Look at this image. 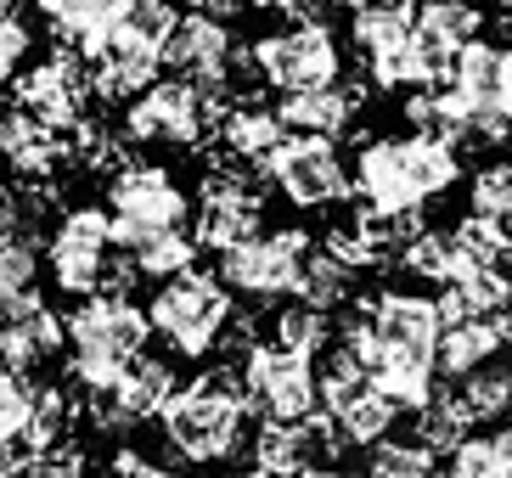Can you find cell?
I'll use <instances>...</instances> for the list:
<instances>
[{
	"label": "cell",
	"instance_id": "39",
	"mask_svg": "<svg viewBox=\"0 0 512 478\" xmlns=\"http://www.w3.org/2000/svg\"><path fill=\"white\" fill-rule=\"evenodd\" d=\"M85 473H91V462H85V450L74 439L46 450V456H29V467H23V478H85Z\"/></svg>",
	"mask_w": 512,
	"mask_h": 478
},
{
	"label": "cell",
	"instance_id": "14",
	"mask_svg": "<svg viewBox=\"0 0 512 478\" xmlns=\"http://www.w3.org/2000/svg\"><path fill=\"white\" fill-rule=\"evenodd\" d=\"M158 62H164V51L136 40V34L119 23V34L91 57V85H96L102 102H141V96L158 85Z\"/></svg>",
	"mask_w": 512,
	"mask_h": 478
},
{
	"label": "cell",
	"instance_id": "49",
	"mask_svg": "<svg viewBox=\"0 0 512 478\" xmlns=\"http://www.w3.org/2000/svg\"><path fill=\"white\" fill-rule=\"evenodd\" d=\"M507 327H512V310H507Z\"/></svg>",
	"mask_w": 512,
	"mask_h": 478
},
{
	"label": "cell",
	"instance_id": "30",
	"mask_svg": "<svg viewBox=\"0 0 512 478\" xmlns=\"http://www.w3.org/2000/svg\"><path fill=\"white\" fill-rule=\"evenodd\" d=\"M338 332H332V321L316 310V304H304V299H287L282 310H276V327H271V344L293 349V355H310L316 360L321 349L332 344Z\"/></svg>",
	"mask_w": 512,
	"mask_h": 478
},
{
	"label": "cell",
	"instance_id": "33",
	"mask_svg": "<svg viewBox=\"0 0 512 478\" xmlns=\"http://www.w3.org/2000/svg\"><path fill=\"white\" fill-rule=\"evenodd\" d=\"M400 270L406 276H417V282H434V287H451L456 282V254H451V237L445 231H428V237H417L400 254Z\"/></svg>",
	"mask_w": 512,
	"mask_h": 478
},
{
	"label": "cell",
	"instance_id": "23",
	"mask_svg": "<svg viewBox=\"0 0 512 478\" xmlns=\"http://www.w3.org/2000/svg\"><path fill=\"white\" fill-rule=\"evenodd\" d=\"M451 411L467 422V434L473 428H507V411H512V366H484V372L462 377L445 389Z\"/></svg>",
	"mask_w": 512,
	"mask_h": 478
},
{
	"label": "cell",
	"instance_id": "34",
	"mask_svg": "<svg viewBox=\"0 0 512 478\" xmlns=\"http://www.w3.org/2000/svg\"><path fill=\"white\" fill-rule=\"evenodd\" d=\"M34 405H40V383L6 372V383H0V434H6V450H17L23 439H29Z\"/></svg>",
	"mask_w": 512,
	"mask_h": 478
},
{
	"label": "cell",
	"instance_id": "40",
	"mask_svg": "<svg viewBox=\"0 0 512 478\" xmlns=\"http://www.w3.org/2000/svg\"><path fill=\"white\" fill-rule=\"evenodd\" d=\"M113 478H186L181 467H164V462H152V456H141V450H113Z\"/></svg>",
	"mask_w": 512,
	"mask_h": 478
},
{
	"label": "cell",
	"instance_id": "20",
	"mask_svg": "<svg viewBox=\"0 0 512 478\" xmlns=\"http://www.w3.org/2000/svg\"><path fill=\"white\" fill-rule=\"evenodd\" d=\"M124 6L130 0H40V12L51 17V34L57 45L79 51V57L91 62L124 23Z\"/></svg>",
	"mask_w": 512,
	"mask_h": 478
},
{
	"label": "cell",
	"instance_id": "47",
	"mask_svg": "<svg viewBox=\"0 0 512 478\" xmlns=\"http://www.w3.org/2000/svg\"><path fill=\"white\" fill-rule=\"evenodd\" d=\"M501 270H507V276H512V248H507V265H501Z\"/></svg>",
	"mask_w": 512,
	"mask_h": 478
},
{
	"label": "cell",
	"instance_id": "3",
	"mask_svg": "<svg viewBox=\"0 0 512 478\" xmlns=\"http://www.w3.org/2000/svg\"><path fill=\"white\" fill-rule=\"evenodd\" d=\"M152 315L136 299H85L68 315V377L85 394L119 389L130 366L147 355Z\"/></svg>",
	"mask_w": 512,
	"mask_h": 478
},
{
	"label": "cell",
	"instance_id": "21",
	"mask_svg": "<svg viewBox=\"0 0 512 478\" xmlns=\"http://www.w3.org/2000/svg\"><path fill=\"white\" fill-rule=\"evenodd\" d=\"M507 344H512L507 315H484V321L445 327V338H439V377L462 383V377L484 372V366H496V355H501Z\"/></svg>",
	"mask_w": 512,
	"mask_h": 478
},
{
	"label": "cell",
	"instance_id": "17",
	"mask_svg": "<svg viewBox=\"0 0 512 478\" xmlns=\"http://www.w3.org/2000/svg\"><path fill=\"white\" fill-rule=\"evenodd\" d=\"M327 456V434H321V411L310 422H259L254 428V473L265 478H304Z\"/></svg>",
	"mask_w": 512,
	"mask_h": 478
},
{
	"label": "cell",
	"instance_id": "12",
	"mask_svg": "<svg viewBox=\"0 0 512 478\" xmlns=\"http://www.w3.org/2000/svg\"><path fill=\"white\" fill-rule=\"evenodd\" d=\"M254 57H259L265 85H276L282 96L327 90V85H338V68H344L338 40H332L327 23H293V29H282V34H265V40L254 45Z\"/></svg>",
	"mask_w": 512,
	"mask_h": 478
},
{
	"label": "cell",
	"instance_id": "6",
	"mask_svg": "<svg viewBox=\"0 0 512 478\" xmlns=\"http://www.w3.org/2000/svg\"><path fill=\"white\" fill-rule=\"evenodd\" d=\"M107 214H113V231H119V248L136 254L147 242L169 237V231H186V192L175 186V175L158 164H130L124 175L107 180Z\"/></svg>",
	"mask_w": 512,
	"mask_h": 478
},
{
	"label": "cell",
	"instance_id": "19",
	"mask_svg": "<svg viewBox=\"0 0 512 478\" xmlns=\"http://www.w3.org/2000/svg\"><path fill=\"white\" fill-rule=\"evenodd\" d=\"M6 158H12L17 180H57L62 164H74V141L57 135L51 124H40L34 113L12 107L6 113Z\"/></svg>",
	"mask_w": 512,
	"mask_h": 478
},
{
	"label": "cell",
	"instance_id": "8",
	"mask_svg": "<svg viewBox=\"0 0 512 478\" xmlns=\"http://www.w3.org/2000/svg\"><path fill=\"white\" fill-rule=\"evenodd\" d=\"M310 259H316L310 231L282 225V231H265V237L242 242L237 254H226L220 259V276H226V287H237L248 299H287V293H304Z\"/></svg>",
	"mask_w": 512,
	"mask_h": 478
},
{
	"label": "cell",
	"instance_id": "18",
	"mask_svg": "<svg viewBox=\"0 0 512 478\" xmlns=\"http://www.w3.org/2000/svg\"><path fill=\"white\" fill-rule=\"evenodd\" d=\"M366 96H372V85H366V79L327 85V90H299V96H282L276 119H282L293 135H321V141H332V135L349 130V119L366 107Z\"/></svg>",
	"mask_w": 512,
	"mask_h": 478
},
{
	"label": "cell",
	"instance_id": "48",
	"mask_svg": "<svg viewBox=\"0 0 512 478\" xmlns=\"http://www.w3.org/2000/svg\"><path fill=\"white\" fill-rule=\"evenodd\" d=\"M186 6H197V12H203V0H186Z\"/></svg>",
	"mask_w": 512,
	"mask_h": 478
},
{
	"label": "cell",
	"instance_id": "5",
	"mask_svg": "<svg viewBox=\"0 0 512 478\" xmlns=\"http://www.w3.org/2000/svg\"><path fill=\"white\" fill-rule=\"evenodd\" d=\"M259 225H265V186H254L248 164L220 147L209 158L203 192H197V225H192L197 248H209V254L226 259V254H237L242 242L265 237Z\"/></svg>",
	"mask_w": 512,
	"mask_h": 478
},
{
	"label": "cell",
	"instance_id": "38",
	"mask_svg": "<svg viewBox=\"0 0 512 478\" xmlns=\"http://www.w3.org/2000/svg\"><path fill=\"white\" fill-rule=\"evenodd\" d=\"M29 23L17 17V0H6V12H0V74H6V85L17 79V68H23V57H29Z\"/></svg>",
	"mask_w": 512,
	"mask_h": 478
},
{
	"label": "cell",
	"instance_id": "24",
	"mask_svg": "<svg viewBox=\"0 0 512 478\" xmlns=\"http://www.w3.org/2000/svg\"><path fill=\"white\" fill-rule=\"evenodd\" d=\"M406 119L422 141H439V147H462L473 141V107L456 96V90H411L406 96Z\"/></svg>",
	"mask_w": 512,
	"mask_h": 478
},
{
	"label": "cell",
	"instance_id": "46",
	"mask_svg": "<svg viewBox=\"0 0 512 478\" xmlns=\"http://www.w3.org/2000/svg\"><path fill=\"white\" fill-rule=\"evenodd\" d=\"M226 478H265V473H226Z\"/></svg>",
	"mask_w": 512,
	"mask_h": 478
},
{
	"label": "cell",
	"instance_id": "22",
	"mask_svg": "<svg viewBox=\"0 0 512 478\" xmlns=\"http://www.w3.org/2000/svg\"><path fill=\"white\" fill-rule=\"evenodd\" d=\"M501 79H507V51L490 45V40L467 45L451 68V90L473 107V119H496L501 113ZM501 119H507V113H501Z\"/></svg>",
	"mask_w": 512,
	"mask_h": 478
},
{
	"label": "cell",
	"instance_id": "13",
	"mask_svg": "<svg viewBox=\"0 0 512 478\" xmlns=\"http://www.w3.org/2000/svg\"><path fill=\"white\" fill-rule=\"evenodd\" d=\"M124 135L130 141H169V147H192L197 135H209V107L192 79H158V85L130 102L124 113Z\"/></svg>",
	"mask_w": 512,
	"mask_h": 478
},
{
	"label": "cell",
	"instance_id": "10",
	"mask_svg": "<svg viewBox=\"0 0 512 478\" xmlns=\"http://www.w3.org/2000/svg\"><path fill=\"white\" fill-rule=\"evenodd\" d=\"M259 169L293 209H327V203L349 197L344 152H338V141H321V135H287Z\"/></svg>",
	"mask_w": 512,
	"mask_h": 478
},
{
	"label": "cell",
	"instance_id": "29",
	"mask_svg": "<svg viewBox=\"0 0 512 478\" xmlns=\"http://www.w3.org/2000/svg\"><path fill=\"white\" fill-rule=\"evenodd\" d=\"M332 422H338V439H344V445H372L377 450V445H389L394 422H400V405H394L383 389H366L361 400L344 405Z\"/></svg>",
	"mask_w": 512,
	"mask_h": 478
},
{
	"label": "cell",
	"instance_id": "25",
	"mask_svg": "<svg viewBox=\"0 0 512 478\" xmlns=\"http://www.w3.org/2000/svg\"><path fill=\"white\" fill-rule=\"evenodd\" d=\"M6 372L12 377H29L34 366H46L51 355H62L68 349V321H62L57 310H40V315H29V321H6Z\"/></svg>",
	"mask_w": 512,
	"mask_h": 478
},
{
	"label": "cell",
	"instance_id": "42",
	"mask_svg": "<svg viewBox=\"0 0 512 478\" xmlns=\"http://www.w3.org/2000/svg\"><path fill=\"white\" fill-rule=\"evenodd\" d=\"M248 6H259V12H287V17L299 12L304 17V6H310V0H248Z\"/></svg>",
	"mask_w": 512,
	"mask_h": 478
},
{
	"label": "cell",
	"instance_id": "44",
	"mask_svg": "<svg viewBox=\"0 0 512 478\" xmlns=\"http://www.w3.org/2000/svg\"><path fill=\"white\" fill-rule=\"evenodd\" d=\"M304 478H366V473H349V467H310Z\"/></svg>",
	"mask_w": 512,
	"mask_h": 478
},
{
	"label": "cell",
	"instance_id": "37",
	"mask_svg": "<svg viewBox=\"0 0 512 478\" xmlns=\"http://www.w3.org/2000/svg\"><path fill=\"white\" fill-rule=\"evenodd\" d=\"M124 29L164 51L175 40V29H181V12H175V0H130L124 6Z\"/></svg>",
	"mask_w": 512,
	"mask_h": 478
},
{
	"label": "cell",
	"instance_id": "43",
	"mask_svg": "<svg viewBox=\"0 0 512 478\" xmlns=\"http://www.w3.org/2000/svg\"><path fill=\"white\" fill-rule=\"evenodd\" d=\"M501 113L512 119V51H507V79H501Z\"/></svg>",
	"mask_w": 512,
	"mask_h": 478
},
{
	"label": "cell",
	"instance_id": "35",
	"mask_svg": "<svg viewBox=\"0 0 512 478\" xmlns=\"http://www.w3.org/2000/svg\"><path fill=\"white\" fill-rule=\"evenodd\" d=\"M366 478H439V456H434V450H422L417 439H411V445L389 439V445L372 450Z\"/></svg>",
	"mask_w": 512,
	"mask_h": 478
},
{
	"label": "cell",
	"instance_id": "36",
	"mask_svg": "<svg viewBox=\"0 0 512 478\" xmlns=\"http://www.w3.org/2000/svg\"><path fill=\"white\" fill-rule=\"evenodd\" d=\"M473 214L512 237V164H490L473 175Z\"/></svg>",
	"mask_w": 512,
	"mask_h": 478
},
{
	"label": "cell",
	"instance_id": "1",
	"mask_svg": "<svg viewBox=\"0 0 512 478\" xmlns=\"http://www.w3.org/2000/svg\"><path fill=\"white\" fill-rule=\"evenodd\" d=\"M248 417H254V400L242 389V372L237 366H209L203 377H192L169 411L158 417L169 450L192 467H214V462H231L248 439Z\"/></svg>",
	"mask_w": 512,
	"mask_h": 478
},
{
	"label": "cell",
	"instance_id": "27",
	"mask_svg": "<svg viewBox=\"0 0 512 478\" xmlns=\"http://www.w3.org/2000/svg\"><path fill=\"white\" fill-rule=\"evenodd\" d=\"M445 237H451V254H456V276H467V270H501V265H507L512 237H507V231H496L490 220H479V214L456 220Z\"/></svg>",
	"mask_w": 512,
	"mask_h": 478
},
{
	"label": "cell",
	"instance_id": "31",
	"mask_svg": "<svg viewBox=\"0 0 512 478\" xmlns=\"http://www.w3.org/2000/svg\"><path fill=\"white\" fill-rule=\"evenodd\" d=\"M68 428H74V400L57 383H40V405H34L29 439L17 445V456H46V450L68 445Z\"/></svg>",
	"mask_w": 512,
	"mask_h": 478
},
{
	"label": "cell",
	"instance_id": "45",
	"mask_svg": "<svg viewBox=\"0 0 512 478\" xmlns=\"http://www.w3.org/2000/svg\"><path fill=\"white\" fill-rule=\"evenodd\" d=\"M501 23H507V29H512V0H501Z\"/></svg>",
	"mask_w": 512,
	"mask_h": 478
},
{
	"label": "cell",
	"instance_id": "9",
	"mask_svg": "<svg viewBox=\"0 0 512 478\" xmlns=\"http://www.w3.org/2000/svg\"><path fill=\"white\" fill-rule=\"evenodd\" d=\"M91 96H96L91 62L79 57V51H68V45H57L40 68H23V74L12 79V107L34 113V119L51 124L57 135H74L79 124H85Z\"/></svg>",
	"mask_w": 512,
	"mask_h": 478
},
{
	"label": "cell",
	"instance_id": "2",
	"mask_svg": "<svg viewBox=\"0 0 512 478\" xmlns=\"http://www.w3.org/2000/svg\"><path fill=\"white\" fill-rule=\"evenodd\" d=\"M462 175V158L439 141L400 135V141H366L355 158V192L377 214H417L422 203L445 197Z\"/></svg>",
	"mask_w": 512,
	"mask_h": 478
},
{
	"label": "cell",
	"instance_id": "11",
	"mask_svg": "<svg viewBox=\"0 0 512 478\" xmlns=\"http://www.w3.org/2000/svg\"><path fill=\"white\" fill-rule=\"evenodd\" d=\"M242 389L254 400V411H265L271 422H310L321 411V383L316 360L293 355L282 344H259L242 360Z\"/></svg>",
	"mask_w": 512,
	"mask_h": 478
},
{
	"label": "cell",
	"instance_id": "4",
	"mask_svg": "<svg viewBox=\"0 0 512 478\" xmlns=\"http://www.w3.org/2000/svg\"><path fill=\"white\" fill-rule=\"evenodd\" d=\"M147 315H152V332H158L181 360L220 355L226 332L237 327L231 287H226V276H214V270H186L175 282H158L152 299H147Z\"/></svg>",
	"mask_w": 512,
	"mask_h": 478
},
{
	"label": "cell",
	"instance_id": "41",
	"mask_svg": "<svg viewBox=\"0 0 512 478\" xmlns=\"http://www.w3.org/2000/svg\"><path fill=\"white\" fill-rule=\"evenodd\" d=\"M366 6L383 17H400V23H417V12H422V0H366Z\"/></svg>",
	"mask_w": 512,
	"mask_h": 478
},
{
	"label": "cell",
	"instance_id": "15",
	"mask_svg": "<svg viewBox=\"0 0 512 478\" xmlns=\"http://www.w3.org/2000/svg\"><path fill=\"white\" fill-rule=\"evenodd\" d=\"M231 62H237L231 29L214 23V17H203V12L181 17L175 40L164 45V68H175V79H192V85H220V79H231Z\"/></svg>",
	"mask_w": 512,
	"mask_h": 478
},
{
	"label": "cell",
	"instance_id": "32",
	"mask_svg": "<svg viewBox=\"0 0 512 478\" xmlns=\"http://www.w3.org/2000/svg\"><path fill=\"white\" fill-rule=\"evenodd\" d=\"M304 304H316L321 315H332L338 310V304H355V270L349 265H338V259L327 254V248H321L316 259H310V270H304V293H299Z\"/></svg>",
	"mask_w": 512,
	"mask_h": 478
},
{
	"label": "cell",
	"instance_id": "28",
	"mask_svg": "<svg viewBox=\"0 0 512 478\" xmlns=\"http://www.w3.org/2000/svg\"><path fill=\"white\" fill-rule=\"evenodd\" d=\"M282 141H287V124L276 119V113H265V107H242L237 119L220 130V147H226L231 158H242V164H265Z\"/></svg>",
	"mask_w": 512,
	"mask_h": 478
},
{
	"label": "cell",
	"instance_id": "16",
	"mask_svg": "<svg viewBox=\"0 0 512 478\" xmlns=\"http://www.w3.org/2000/svg\"><path fill=\"white\" fill-rule=\"evenodd\" d=\"M484 34V6L479 0H422L417 12V45L422 57L439 68V79H451L456 57L467 45H479Z\"/></svg>",
	"mask_w": 512,
	"mask_h": 478
},
{
	"label": "cell",
	"instance_id": "7",
	"mask_svg": "<svg viewBox=\"0 0 512 478\" xmlns=\"http://www.w3.org/2000/svg\"><path fill=\"white\" fill-rule=\"evenodd\" d=\"M113 248H119V231H113L107 209H62L46 237V270L57 293H68L79 304L96 299L107 282V265L119 259Z\"/></svg>",
	"mask_w": 512,
	"mask_h": 478
},
{
	"label": "cell",
	"instance_id": "26",
	"mask_svg": "<svg viewBox=\"0 0 512 478\" xmlns=\"http://www.w3.org/2000/svg\"><path fill=\"white\" fill-rule=\"evenodd\" d=\"M316 383H321V411L338 417L344 405H355L366 389H372V372H366V360L355 355L344 338H332V344L316 355Z\"/></svg>",
	"mask_w": 512,
	"mask_h": 478
}]
</instances>
